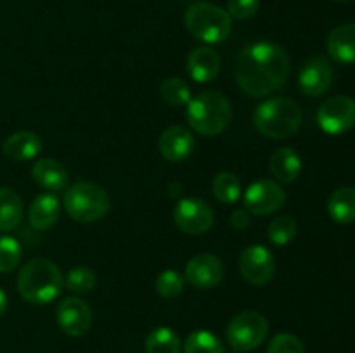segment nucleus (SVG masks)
Here are the masks:
<instances>
[{
    "label": "nucleus",
    "mask_w": 355,
    "mask_h": 353,
    "mask_svg": "<svg viewBox=\"0 0 355 353\" xmlns=\"http://www.w3.org/2000/svg\"><path fill=\"white\" fill-rule=\"evenodd\" d=\"M23 220V201L16 190L9 187L0 189V230H14Z\"/></svg>",
    "instance_id": "22"
},
{
    "label": "nucleus",
    "mask_w": 355,
    "mask_h": 353,
    "mask_svg": "<svg viewBox=\"0 0 355 353\" xmlns=\"http://www.w3.org/2000/svg\"><path fill=\"white\" fill-rule=\"evenodd\" d=\"M270 173L281 183H291L302 172V158L291 147H281L270 156Z\"/></svg>",
    "instance_id": "21"
},
{
    "label": "nucleus",
    "mask_w": 355,
    "mask_h": 353,
    "mask_svg": "<svg viewBox=\"0 0 355 353\" xmlns=\"http://www.w3.org/2000/svg\"><path fill=\"white\" fill-rule=\"evenodd\" d=\"M64 287L61 269L49 258H33L17 275V291L31 305H47L54 301Z\"/></svg>",
    "instance_id": "2"
},
{
    "label": "nucleus",
    "mask_w": 355,
    "mask_h": 353,
    "mask_svg": "<svg viewBox=\"0 0 355 353\" xmlns=\"http://www.w3.org/2000/svg\"><path fill=\"white\" fill-rule=\"evenodd\" d=\"M222 59L210 47H198L187 57V73L198 83H208L220 73Z\"/></svg>",
    "instance_id": "16"
},
{
    "label": "nucleus",
    "mask_w": 355,
    "mask_h": 353,
    "mask_svg": "<svg viewBox=\"0 0 355 353\" xmlns=\"http://www.w3.org/2000/svg\"><path fill=\"white\" fill-rule=\"evenodd\" d=\"M214 196L220 203L232 204L241 196V180L232 172H222L214 179Z\"/></svg>",
    "instance_id": "25"
},
{
    "label": "nucleus",
    "mask_w": 355,
    "mask_h": 353,
    "mask_svg": "<svg viewBox=\"0 0 355 353\" xmlns=\"http://www.w3.org/2000/svg\"><path fill=\"white\" fill-rule=\"evenodd\" d=\"M253 125L267 138H288L302 127V109L290 97H274L257 107Z\"/></svg>",
    "instance_id": "4"
},
{
    "label": "nucleus",
    "mask_w": 355,
    "mask_h": 353,
    "mask_svg": "<svg viewBox=\"0 0 355 353\" xmlns=\"http://www.w3.org/2000/svg\"><path fill=\"white\" fill-rule=\"evenodd\" d=\"M340 2H355V0H340Z\"/></svg>",
    "instance_id": "36"
},
{
    "label": "nucleus",
    "mask_w": 355,
    "mask_h": 353,
    "mask_svg": "<svg viewBox=\"0 0 355 353\" xmlns=\"http://www.w3.org/2000/svg\"><path fill=\"white\" fill-rule=\"evenodd\" d=\"M187 31L205 44H220L231 35L232 17L222 7L210 2L193 3L184 17Z\"/></svg>",
    "instance_id": "5"
},
{
    "label": "nucleus",
    "mask_w": 355,
    "mask_h": 353,
    "mask_svg": "<svg viewBox=\"0 0 355 353\" xmlns=\"http://www.w3.org/2000/svg\"><path fill=\"white\" fill-rule=\"evenodd\" d=\"M158 149L166 161H186L194 151V137L186 127L173 125V127H168L159 135Z\"/></svg>",
    "instance_id": "15"
},
{
    "label": "nucleus",
    "mask_w": 355,
    "mask_h": 353,
    "mask_svg": "<svg viewBox=\"0 0 355 353\" xmlns=\"http://www.w3.org/2000/svg\"><path fill=\"white\" fill-rule=\"evenodd\" d=\"M23 258L21 244L14 237L2 235L0 237V273L12 272Z\"/></svg>",
    "instance_id": "30"
},
{
    "label": "nucleus",
    "mask_w": 355,
    "mask_h": 353,
    "mask_svg": "<svg viewBox=\"0 0 355 353\" xmlns=\"http://www.w3.org/2000/svg\"><path fill=\"white\" fill-rule=\"evenodd\" d=\"M225 275V266L218 256L201 253L187 262L184 279L196 289H211L218 286Z\"/></svg>",
    "instance_id": "13"
},
{
    "label": "nucleus",
    "mask_w": 355,
    "mask_h": 353,
    "mask_svg": "<svg viewBox=\"0 0 355 353\" xmlns=\"http://www.w3.org/2000/svg\"><path fill=\"white\" fill-rule=\"evenodd\" d=\"M260 9V0H229L227 12L229 16L238 21L252 19Z\"/></svg>",
    "instance_id": "33"
},
{
    "label": "nucleus",
    "mask_w": 355,
    "mask_h": 353,
    "mask_svg": "<svg viewBox=\"0 0 355 353\" xmlns=\"http://www.w3.org/2000/svg\"><path fill=\"white\" fill-rule=\"evenodd\" d=\"M184 353H225V350L214 332L194 331L184 343Z\"/></svg>",
    "instance_id": "26"
},
{
    "label": "nucleus",
    "mask_w": 355,
    "mask_h": 353,
    "mask_svg": "<svg viewBox=\"0 0 355 353\" xmlns=\"http://www.w3.org/2000/svg\"><path fill=\"white\" fill-rule=\"evenodd\" d=\"M214 210L207 201L200 197H186L177 203L173 210L175 225L189 235H201L208 232L214 225Z\"/></svg>",
    "instance_id": "10"
},
{
    "label": "nucleus",
    "mask_w": 355,
    "mask_h": 353,
    "mask_svg": "<svg viewBox=\"0 0 355 353\" xmlns=\"http://www.w3.org/2000/svg\"><path fill=\"white\" fill-rule=\"evenodd\" d=\"M163 100L172 107H182L187 106L191 100V87L184 82L182 78H172L165 80L159 87Z\"/></svg>",
    "instance_id": "27"
},
{
    "label": "nucleus",
    "mask_w": 355,
    "mask_h": 353,
    "mask_svg": "<svg viewBox=\"0 0 355 353\" xmlns=\"http://www.w3.org/2000/svg\"><path fill=\"white\" fill-rule=\"evenodd\" d=\"M298 225L291 217H277L269 225V241L274 246H286L297 235Z\"/></svg>",
    "instance_id": "29"
},
{
    "label": "nucleus",
    "mask_w": 355,
    "mask_h": 353,
    "mask_svg": "<svg viewBox=\"0 0 355 353\" xmlns=\"http://www.w3.org/2000/svg\"><path fill=\"white\" fill-rule=\"evenodd\" d=\"M269 322L262 314L253 310L241 311L227 325V341L238 352H252L267 338Z\"/></svg>",
    "instance_id": "7"
},
{
    "label": "nucleus",
    "mask_w": 355,
    "mask_h": 353,
    "mask_svg": "<svg viewBox=\"0 0 355 353\" xmlns=\"http://www.w3.org/2000/svg\"><path fill=\"white\" fill-rule=\"evenodd\" d=\"M31 176L45 190H62L68 185L69 180L66 166L52 158H42L35 161L33 168H31Z\"/></svg>",
    "instance_id": "17"
},
{
    "label": "nucleus",
    "mask_w": 355,
    "mask_h": 353,
    "mask_svg": "<svg viewBox=\"0 0 355 353\" xmlns=\"http://www.w3.org/2000/svg\"><path fill=\"white\" fill-rule=\"evenodd\" d=\"M55 318H58V324L62 332L71 338H78L92 327L94 314L85 300L69 296L59 303L58 310H55Z\"/></svg>",
    "instance_id": "12"
},
{
    "label": "nucleus",
    "mask_w": 355,
    "mask_h": 353,
    "mask_svg": "<svg viewBox=\"0 0 355 353\" xmlns=\"http://www.w3.org/2000/svg\"><path fill=\"white\" fill-rule=\"evenodd\" d=\"M96 272L89 266H75L68 272L64 279L66 289L75 294H87L96 287Z\"/></svg>",
    "instance_id": "28"
},
{
    "label": "nucleus",
    "mask_w": 355,
    "mask_h": 353,
    "mask_svg": "<svg viewBox=\"0 0 355 353\" xmlns=\"http://www.w3.org/2000/svg\"><path fill=\"white\" fill-rule=\"evenodd\" d=\"M318 123L326 134L342 135L355 127V100L349 96H333L321 104Z\"/></svg>",
    "instance_id": "8"
},
{
    "label": "nucleus",
    "mask_w": 355,
    "mask_h": 353,
    "mask_svg": "<svg viewBox=\"0 0 355 353\" xmlns=\"http://www.w3.org/2000/svg\"><path fill=\"white\" fill-rule=\"evenodd\" d=\"M155 286L159 296L166 298V300H172V298H177L179 294H182L184 286H186V279L177 270H165V272H162L158 275Z\"/></svg>",
    "instance_id": "31"
},
{
    "label": "nucleus",
    "mask_w": 355,
    "mask_h": 353,
    "mask_svg": "<svg viewBox=\"0 0 355 353\" xmlns=\"http://www.w3.org/2000/svg\"><path fill=\"white\" fill-rule=\"evenodd\" d=\"M61 217V203L52 194H40L35 197L28 210V221L35 230H47Z\"/></svg>",
    "instance_id": "19"
},
{
    "label": "nucleus",
    "mask_w": 355,
    "mask_h": 353,
    "mask_svg": "<svg viewBox=\"0 0 355 353\" xmlns=\"http://www.w3.org/2000/svg\"><path fill=\"white\" fill-rule=\"evenodd\" d=\"M146 353H179L180 339L170 327H158L151 331L144 343Z\"/></svg>",
    "instance_id": "24"
},
{
    "label": "nucleus",
    "mask_w": 355,
    "mask_h": 353,
    "mask_svg": "<svg viewBox=\"0 0 355 353\" xmlns=\"http://www.w3.org/2000/svg\"><path fill=\"white\" fill-rule=\"evenodd\" d=\"M42 151V138L35 132L21 130L9 135L3 142V154L12 161H28Z\"/></svg>",
    "instance_id": "20"
},
{
    "label": "nucleus",
    "mask_w": 355,
    "mask_h": 353,
    "mask_svg": "<svg viewBox=\"0 0 355 353\" xmlns=\"http://www.w3.org/2000/svg\"><path fill=\"white\" fill-rule=\"evenodd\" d=\"M329 55L340 64H352L355 62V23L340 24L328 37Z\"/></svg>",
    "instance_id": "18"
},
{
    "label": "nucleus",
    "mask_w": 355,
    "mask_h": 353,
    "mask_svg": "<svg viewBox=\"0 0 355 353\" xmlns=\"http://www.w3.org/2000/svg\"><path fill=\"white\" fill-rule=\"evenodd\" d=\"M267 353H305L304 343L290 332H279L269 343Z\"/></svg>",
    "instance_id": "32"
},
{
    "label": "nucleus",
    "mask_w": 355,
    "mask_h": 353,
    "mask_svg": "<svg viewBox=\"0 0 355 353\" xmlns=\"http://www.w3.org/2000/svg\"><path fill=\"white\" fill-rule=\"evenodd\" d=\"M290 75V57L281 45L257 42L239 52L234 66V78L239 89L252 97L276 92Z\"/></svg>",
    "instance_id": "1"
},
{
    "label": "nucleus",
    "mask_w": 355,
    "mask_h": 353,
    "mask_svg": "<svg viewBox=\"0 0 355 353\" xmlns=\"http://www.w3.org/2000/svg\"><path fill=\"white\" fill-rule=\"evenodd\" d=\"M329 217L336 224H352L355 221V189L342 187L329 196L328 201Z\"/></svg>",
    "instance_id": "23"
},
{
    "label": "nucleus",
    "mask_w": 355,
    "mask_h": 353,
    "mask_svg": "<svg viewBox=\"0 0 355 353\" xmlns=\"http://www.w3.org/2000/svg\"><path fill=\"white\" fill-rule=\"evenodd\" d=\"M239 273L246 282L253 286H263L270 282L276 273V258L272 251L262 244H252L243 249L239 256Z\"/></svg>",
    "instance_id": "9"
},
{
    "label": "nucleus",
    "mask_w": 355,
    "mask_h": 353,
    "mask_svg": "<svg viewBox=\"0 0 355 353\" xmlns=\"http://www.w3.org/2000/svg\"><path fill=\"white\" fill-rule=\"evenodd\" d=\"M284 201L286 194L283 187L269 179L257 180L245 192V208L253 215H272L283 208Z\"/></svg>",
    "instance_id": "11"
},
{
    "label": "nucleus",
    "mask_w": 355,
    "mask_h": 353,
    "mask_svg": "<svg viewBox=\"0 0 355 353\" xmlns=\"http://www.w3.org/2000/svg\"><path fill=\"white\" fill-rule=\"evenodd\" d=\"M186 118L194 132L205 137H215L232 121V107L224 93L208 90L189 100Z\"/></svg>",
    "instance_id": "3"
},
{
    "label": "nucleus",
    "mask_w": 355,
    "mask_h": 353,
    "mask_svg": "<svg viewBox=\"0 0 355 353\" xmlns=\"http://www.w3.org/2000/svg\"><path fill=\"white\" fill-rule=\"evenodd\" d=\"M333 83V68L329 61L322 55H314L309 59L300 69L298 85L307 97H321L329 90Z\"/></svg>",
    "instance_id": "14"
},
{
    "label": "nucleus",
    "mask_w": 355,
    "mask_h": 353,
    "mask_svg": "<svg viewBox=\"0 0 355 353\" xmlns=\"http://www.w3.org/2000/svg\"><path fill=\"white\" fill-rule=\"evenodd\" d=\"M250 213L246 210H236L234 213L231 215V225L236 228V230H243L250 225Z\"/></svg>",
    "instance_id": "34"
},
{
    "label": "nucleus",
    "mask_w": 355,
    "mask_h": 353,
    "mask_svg": "<svg viewBox=\"0 0 355 353\" xmlns=\"http://www.w3.org/2000/svg\"><path fill=\"white\" fill-rule=\"evenodd\" d=\"M7 307H9V301H7V294L0 289V317L7 311Z\"/></svg>",
    "instance_id": "35"
},
{
    "label": "nucleus",
    "mask_w": 355,
    "mask_h": 353,
    "mask_svg": "<svg viewBox=\"0 0 355 353\" xmlns=\"http://www.w3.org/2000/svg\"><path fill=\"white\" fill-rule=\"evenodd\" d=\"M66 213L75 221L92 224L106 217L111 208L110 194L94 182H76L66 189Z\"/></svg>",
    "instance_id": "6"
}]
</instances>
